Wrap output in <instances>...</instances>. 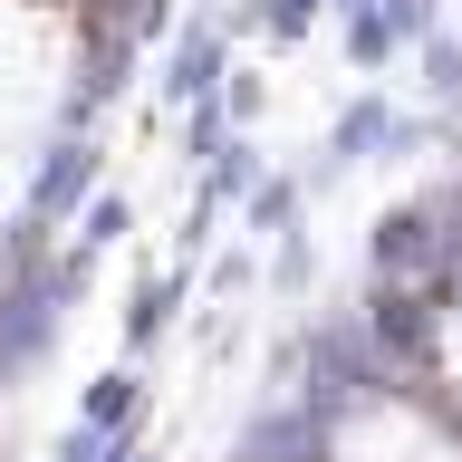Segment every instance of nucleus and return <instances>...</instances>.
<instances>
[{
    "instance_id": "1",
    "label": "nucleus",
    "mask_w": 462,
    "mask_h": 462,
    "mask_svg": "<svg viewBox=\"0 0 462 462\" xmlns=\"http://www.w3.org/2000/svg\"><path fill=\"white\" fill-rule=\"evenodd\" d=\"M424 144H443V125H433V116H404L395 97H356V106L328 125V144L309 154V173H299V183H309V202H318V193H337L356 164H385V154H424Z\"/></svg>"
},
{
    "instance_id": "2",
    "label": "nucleus",
    "mask_w": 462,
    "mask_h": 462,
    "mask_svg": "<svg viewBox=\"0 0 462 462\" xmlns=\"http://www.w3.org/2000/svg\"><path fill=\"white\" fill-rule=\"evenodd\" d=\"M87 183H97V135H49V154H39V183H29V212L58 231L68 212H87Z\"/></svg>"
},
{
    "instance_id": "3",
    "label": "nucleus",
    "mask_w": 462,
    "mask_h": 462,
    "mask_svg": "<svg viewBox=\"0 0 462 462\" xmlns=\"http://www.w3.org/2000/svg\"><path fill=\"white\" fill-rule=\"evenodd\" d=\"M154 87H164V106H202V97H222V29H183V39H173V49H164V78H154Z\"/></svg>"
},
{
    "instance_id": "4",
    "label": "nucleus",
    "mask_w": 462,
    "mask_h": 462,
    "mask_svg": "<svg viewBox=\"0 0 462 462\" xmlns=\"http://www.w3.org/2000/svg\"><path fill=\"white\" fill-rule=\"evenodd\" d=\"M144 395H154V385H144L135 356H125V366H106V375L78 395V424H87V433H125V424H144Z\"/></svg>"
},
{
    "instance_id": "5",
    "label": "nucleus",
    "mask_w": 462,
    "mask_h": 462,
    "mask_svg": "<svg viewBox=\"0 0 462 462\" xmlns=\"http://www.w3.org/2000/svg\"><path fill=\"white\" fill-rule=\"evenodd\" d=\"M173 309H183V280H164V270H144L135 299H125V356H144V346L173 328Z\"/></svg>"
},
{
    "instance_id": "6",
    "label": "nucleus",
    "mask_w": 462,
    "mask_h": 462,
    "mask_svg": "<svg viewBox=\"0 0 462 462\" xmlns=\"http://www.w3.org/2000/svg\"><path fill=\"white\" fill-rule=\"evenodd\" d=\"M260 183H270V173H260V144H251V135H231L222 154L202 164V193H212V202H251Z\"/></svg>"
},
{
    "instance_id": "7",
    "label": "nucleus",
    "mask_w": 462,
    "mask_h": 462,
    "mask_svg": "<svg viewBox=\"0 0 462 462\" xmlns=\"http://www.w3.org/2000/svg\"><path fill=\"white\" fill-rule=\"evenodd\" d=\"M395 49H404L395 10H385V0H346V58H356V68H385Z\"/></svg>"
},
{
    "instance_id": "8",
    "label": "nucleus",
    "mask_w": 462,
    "mask_h": 462,
    "mask_svg": "<svg viewBox=\"0 0 462 462\" xmlns=\"http://www.w3.org/2000/svg\"><path fill=\"white\" fill-rule=\"evenodd\" d=\"M299 202H309V183H299V173H270V183L241 202V231H299Z\"/></svg>"
},
{
    "instance_id": "9",
    "label": "nucleus",
    "mask_w": 462,
    "mask_h": 462,
    "mask_svg": "<svg viewBox=\"0 0 462 462\" xmlns=\"http://www.w3.org/2000/svg\"><path fill=\"white\" fill-rule=\"evenodd\" d=\"M231 125H241V116H231V97H202V106H183V154H193V164H212V154L231 144Z\"/></svg>"
},
{
    "instance_id": "10",
    "label": "nucleus",
    "mask_w": 462,
    "mask_h": 462,
    "mask_svg": "<svg viewBox=\"0 0 462 462\" xmlns=\"http://www.w3.org/2000/svg\"><path fill=\"white\" fill-rule=\"evenodd\" d=\"M424 97L433 106H462V39H443V29L424 39Z\"/></svg>"
},
{
    "instance_id": "11",
    "label": "nucleus",
    "mask_w": 462,
    "mask_h": 462,
    "mask_svg": "<svg viewBox=\"0 0 462 462\" xmlns=\"http://www.w3.org/2000/svg\"><path fill=\"white\" fill-rule=\"evenodd\" d=\"M125 222H135V212H125V193H97L78 212V251H116V241H125Z\"/></svg>"
},
{
    "instance_id": "12",
    "label": "nucleus",
    "mask_w": 462,
    "mask_h": 462,
    "mask_svg": "<svg viewBox=\"0 0 462 462\" xmlns=\"http://www.w3.org/2000/svg\"><path fill=\"white\" fill-rule=\"evenodd\" d=\"M318 10H346V0H270V10H260V29H270V39H309Z\"/></svg>"
},
{
    "instance_id": "13",
    "label": "nucleus",
    "mask_w": 462,
    "mask_h": 462,
    "mask_svg": "<svg viewBox=\"0 0 462 462\" xmlns=\"http://www.w3.org/2000/svg\"><path fill=\"white\" fill-rule=\"evenodd\" d=\"M270 280H280V299H299V289L318 280V251H309V231H280V270H270Z\"/></svg>"
},
{
    "instance_id": "14",
    "label": "nucleus",
    "mask_w": 462,
    "mask_h": 462,
    "mask_svg": "<svg viewBox=\"0 0 462 462\" xmlns=\"http://www.w3.org/2000/svg\"><path fill=\"white\" fill-rule=\"evenodd\" d=\"M144 462H154V443H144Z\"/></svg>"
}]
</instances>
